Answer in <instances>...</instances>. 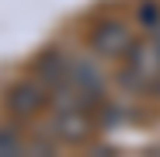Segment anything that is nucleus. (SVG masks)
I'll use <instances>...</instances> for the list:
<instances>
[{
	"label": "nucleus",
	"instance_id": "4",
	"mask_svg": "<svg viewBox=\"0 0 160 157\" xmlns=\"http://www.w3.org/2000/svg\"><path fill=\"white\" fill-rule=\"evenodd\" d=\"M91 45L101 52V56H125L132 39H129V28L118 18H108V21H101L98 28L91 32Z\"/></svg>",
	"mask_w": 160,
	"mask_h": 157
},
{
	"label": "nucleus",
	"instance_id": "5",
	"mask_svg": "<svg viewBox=\"0 0 160 157\" xmlns=\"http://www.w3.org/2000/svg\"><path fill=\"white\" fill-rule=\"evenodd\" d=\"M38 81L45 84V91H52V87H59L63 81H66V70H70V60L63 56V52H45V56L38 60Z\"/></svg>",
	"mask_w": 160,
	"mask_h": 157
},
{
	"label": "nucleus",
	"instance_id": "7",
	"mask_svg": "<svg viewBox=\"0 0 160 157\" xmlns=\"http://www.w3.org/2000/svg\"><path fill=\"white\" fill-rule=\"evenodd\" d=\"M21 150H24V143L14 129H0V157L4 154H21Z\"/></svg>",
	"mask_w": 160,
	"mask_h": 157
},
{
	"label": "nucleus",
	"instance_id": "6",
	"mask_svg": "<svg viewBox=\"0 0 160 157\" xmlns=\"http://www.w3.org/2000/svg\"><path fill=\"white\" fill-rule=\"evenodd\" d=\"M139 24H146V28L153 32L157 28V24H160V4H157V0H143V4H139Z\"/></svg>",
	"mask_w": 160,
	"mask_h": 157
},
{
	"label": "nucleus",
	"instance_id": "1",
	"mask_svg": "<svg viewBox=\"0 0 160 157\" xmlns=\"http://www.w3.org/2000/svg\"><path fill=\"white\" fill-rule=\"evenodd\" d=\"M125 81L139 91L160 87V42L150 35L143 42H132L125 52Z\"/></svg>",
	"mask_w": 160,
	"mask_h": 157
},
{
	"label": "nucleus",
	"instance_id": "3",
	"mask_svg": "<svg viewBox=\"0 0 160 157\" xmlns=\"http://www.w3.org/2000/svg\"><path fill=\"white\" fill-rule=\"evenodd\" d=\"M45 84L42 81H21L7 91V112L18 115V119H32L38 115V108L45 105Z\"/></svg>",
	"mask_w": 160,
	"mask_h": 157
},
{
	"label": "nucleus",
	"instance_id": "8",
	"mask_svg": "<svg viewBox=\"0 0 160 157\" xmlns=\"http://www.w3.org/2000/svg\"><path fill=\"white\" fill-rule=\"evenodd\" d=\"M153 39H157V42H160V24H157V28H153Z\"/></svg>",
	"mask_w": 160,
	"mask_h": 157
},
{
	"label": "nucleus",
	"instance_id": "2",
	"mask_svg": "<svg viewBox=\"0 0 160 157\" xmlns=\"http://www.w3.org/2000/svg\"><path fill=\"white\" fill-rule=\"evenodd\" d=\"M49 122H52V133L59 140H66V143L87 140L91 129H94V122H91L84 105H52V119Z\"/></svg>",
	"mask_w": 160,
	"mask_h": 157
}]
</instances>
